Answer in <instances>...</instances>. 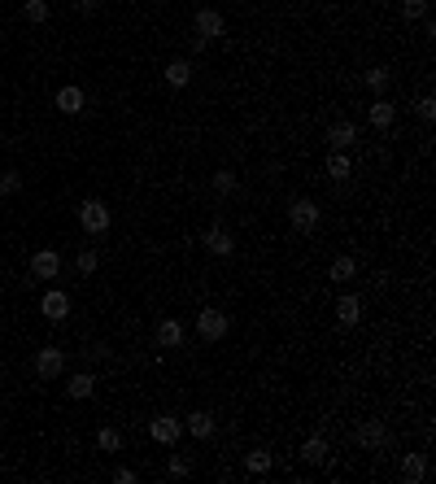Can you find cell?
I'll return each instance as SVG.
<instances>
[{"instance_id": "8", "label": "cell", "mask_w": 436, "mask_h": 484, "mask_svg": "<svg viewBox=\"0 0 436 484\" xmlns=\"http://www.w3.org/2000/svg\"><path fill=\"white\" fill-rule=\"evenodd\" d=\"M57 271H61V257L53 249H40L35 257H31V275L35 280H57Z\"/></svg>"}, {"instance_id": "25", "label": "cell", "mask_w": 436, "mask_h": 484, "mask_svg": "<svg viewBox=\"0 0 436 484\" xmlns=\"http://www.w3.org/2000/svg\"><path fill=\"white\" fill-rule=\"evenodd\" d=\"M428 13V0H401V18L406 22H419Z\"/></svg>"}, {"instance_id": "11", "label": "cell", "mask_w": 436, "mask_h": 484, "mask_svg": "<svg viewBox=\"0 0 436 484\" xmlns=\"http://www.w3.org/2000/svg\"><path fill=\"white\" fill-rule=\"evenodd\" d=\"M336 318H341V328H353V323L362 318V301L353 293H345L341 301H336Z\"/></svg>"}, {"instance_id": "7", "label": "cell", "mask_w": 436, "mask_h": 484, "mask_svg": "<svg viewBox=\"0 0 436 484\" xmlns=\"http://www.w3.org/2000/svg\"><path fill=\"white\" fill-rule=\"evenodd\" d=\"M201 245L214 253V257H232V253H236V240H232L227 227H209V232L201 236Z\"/></svg>"}, {"instance_id": "30", "label": "cell", "mask_w": 436, "mask_h": 484, "mask_svg": "<svg viewBox=\"0 0 436 484\" xmlns=\"http://www.w3.org/2000/svg\"><path fill=\"white\" fill-rule=\"evenodd\" d=\"M414 109H419V118H423V122H432V118H436V101H432V96H423V101H419Z\"/></svg>"}, {"instance_id": "19", "label": "cell", "mask_w": 436, "mask_h": 484, "mask_svg": "<svg viewBox=\"0 0 436 484\" xmlns=\"http://www.w3.org/2000/svg\"><path fill=\"white\" fill-rule=\"evenodd\" d=\"M393 118H397V109H393L389 101H376V105H371V127H376V131L393 127Z\"/></svg>"}, {"instance_id": "28", "label": "cell", "mask_w": 436, "mask_h": 484, "mask_svg": "<svg viewBox=\"0 0 436 484\" xmlns=\"http://www.w3.org/2000/svg\"><path fill=\"white\" fill-rule=\"evenodd\" d=\"M18 188H22V175L18 170H5V175H0V192H5V197H13Z\"/></svg>"}, {"instance_id": "21", "label": "cell", "mask_w": 436, "mask_h": 484, "mask_svg": "<svg viewBox=\"0 0 436 484\" xmlns=\"http://www.w3.org/2000/svg\"><path fill=\"white\" fill-rule=\"evenodd\" d=\"M96 449H105V454L122 449V432L118 428H101V432H96Z\"/></svg>"}, {"instance_id": "33", "label": "cell", "mask_w": 436, "mask_h": 484, "mask_svg": "<svg viewBox=\"0 0 436 484\" xmlns=\"http://www.w3.org/2000/svg\"><path fill=\"white\" fill-rule=\"evenodd\" d=\"M170 476H188V462L184 458H170Z\"/></svg>"}, {"instance_id": "24", "label": "cell", "mask_w": 436, "mask_h": 484, "mask_svg": "<svg viewBox=\"0 0 436 484\" xmlns=\"http://www.w3.org/2000/svg\"><path fill=\"white\" fill-rule=\"evenodd\" d=\"M245 467L253 476H262V471H271V454H266V449H253V454L245 458Z\"/></svg>"}, {"instance_id": "34", "label": "cell", "mask_w": 436, "mask_h": 484, "mask_svg": "<svg viewBox=\"0 0 436 484\" xmlns=\"http://www.w3.org/2000/svg\"><path fill=\"white\" fill-rule=\"evenodd\" d=\"M79 9H83V13H92V9H101V0H79Z\"/></svg>"}, {"instance_id": "20", "label": "cell", "mask_w": 436, "mask_h": 484, "mask_svg": "<svg viewBox=\"0 0 436 484\" xmlns=\"http://www.w3.org/2000/svg\"><path fill=\"white\" fill-rule=\"evenodd\" d=\"M188 79H192V66H188V61H170V66H166V83H170V88H188Z\"/></svg>"}, {"instance_id": "27", "label": "cell", "mask_w": 436, "mask_h": 484, "mask_svg": "<svg viewBox=\"0 0 436 484\" xmlns=\"http://www.w3.org/2000/svg\"><path fill=\"white\" fill-rule=\"evenodd\" d=\"M214 192H218V197L236 192V175H232V170H218V175H214Z\"/></svg>"}, {"instance_id": "16", "label": "cell", "mask_w": 436, "mask_h": 484, "mask_svg": "<svg viewBox=\"0 0 436 484\" xmlns=\"http://www.w3.org/2000/svg\"><path fill=\"white\" fill-rule=\"evenodd\" d=\"M197 441H205V437H214V414H205V410H197V414H188V424H184Z\"/></svg>"}, {"instance_id": "26", "label": "cell", "mask_w": 436, "mask_h": 484, "mask_svg": "<svg viewBox=\"0 0 436 484\" xmlns=\"http://www.w3.org/2000/svg\"><path fill=\"white\" fill-rule=\"evenodd\" d=\"M353 271H358V266H353V257H336V262H332V280H353Z\"/></svg>"}, {"instance_id": "14", "label": "cell", "mask_w": 436, "mask_h": 484, "mask_svg": "<svg viewBox=\"0 0 436 484\" xmlns=\"http://www.w3.org/2000/svg\"><path fill=\"white\" fill-rule=\"evenodd\" d=\"M423 476H428V458L423 454H406V458H401V480H406V484H419Z\"/></svg>"}, {"instance_id": "32", "label": "cell", "mask_w": 436, "mask_h": 484, "mask_svg": "<svg viewBox=\"0 0 436 484\" xmlns=\"http://www.w3.org/2000/svg\"><path fill=\"white\" fill-rule=\"evenodd\" d=\"M114 480H118V484H136V471H131V467H118Z\"/></svg>"}, {"instance_id": "5", "label": "cell", "mask_w": 436, "mask_h": 484, "mask_svg": "<svg viewBox=\"0 0 436 484\" xmlns=\"http://www.w3.org/2000/svg\"><path fill=\"white\" fill-rule=\"evenodd\" d=\"M288 223H293L297 232H314L318 227V205L314 201H293L288 205Z\"/></svg>"}, {"instance_id": "4", "label": "cell", "mask_w": 436, "mask_h": 484, "mask_svg": "<svg viewBox=\"0 0 436 484\" xmlns=\"http://www.w3.org/2000/svg\"><path fill=\"white\" fill-rule=\"evenodd\" d=\"M192 26H197V35H201V40L227 35V22H223V13H218V9H201L197 18H192Z\"/></svg>"}, {"instance_id": "31", "label": "cell", "mask_w": 436, "mask_h": 484, "mask_svg": "<svg viewBox=\"0 0 436 484\" xmlns=\"http://www.w3.org/2000/svg\"><path fill=\"white\" fill-rule=\"evenodd\" d=\"M79 271H83V275H92V271H96V253H92V249L79 253Z\"/></svg>"}, {"instance_id": "29", "label": "cell", "mask_w": 436, "mask_h": 484, "mask_svg": "<svg viewBox=\"0 0 436 484\" xmlns=\"http://www.w3.org/2000/svg\"><path fill=\"white\" fill-rule=\"evenodd\" d=\"M384 83H389V70H380V66L366 70V88H371V92H384Z\"/></svg>"}, {"instance_id": "15", "label": "cell", "mask_w": 436, "mask_h": 484, "mask_svg": "<svg viewBox=\"0 0 436 484\" xmlns=\"http://www.w3.org/2000/svg\"><path fill=\"white\" fill-rule=\"evenodd\" d=\"M66 393H70L74 401H83V397H92V393H96V380L88 376V371H79V376H70V380H66Z\"/></svg>"}, {"instance_id": "6", "label": "cell", "mask_w": 436, "mask_h": 484, "mask_svg": "<svg viewBox=\"0 0 436 484\" xmlns=\"http://www.w3.org/2000/svg\"><path fill=\"white\" fill-rule=\"evenodd\" d=\"M61 366H66V353H61V349L48 345V349L35 353V376H40V380H57V376H61Z\"/></svg>"}, {"instance_id": "22", "label": "cell", "mask_w": 436, "mask_h": 484, "mask_svg": "<svg viewBox=\"0 0 436 484\" xmlns=\"http://www.w3.org/2000/svg\"><path fill=\"white\" fill-rule=\"evenodd\" d=\"M22 18L26 22H48V0H26V5H22Z\"/></svg>"}, {"instance_id": "18", "label": "cell", "mask_w": 436, "mask_h": 484, "mask_svg": "<svg viewBox=\"0 0 436 484\" xmlns=\"http://www.w3.org/2000/svg\"><path fill=\"white\" fill-rule=\"evenodd\" d=\"M301 458H305V462H310V467H318V462H328V441H323V437H310V441H305V445H301Z\"/></svg>"}, {"instance_id": "1", "label": "cell", "mask_w": 436, "mask_h": 484, "mask_svg": "<svg viewBox=\"0 0 436 484\" xmlns=\"http://www.w3.org/2000/svg\"><path fill=\"white\" fill-rule=\"evenodd\" d=\"M79 223H83L88 236H105L109 232V205L105 201H83L79 205Z\"/></svg>"}, {"instance_id": "2", "label": "cell", "mask_w": 436, "mask_h": 484, "mask_svg": "<svg viewBox=\"0 0 436 484\" xmlns=\"http://www.w3.org/2000/svg\"><path fill=\"white\" fill-rule=\"evenodd\" d=\"M197 332H201V341H223V336H227V314L223 310H201Z\"/></svg>"}, {"instance_id": "3", "label": "cell", "mask_w": 436, "mask_h": 484, "mask_svg": "<svg viewBox=\"0 0 436 484\" xmlns=\"http://www.w3.org/2000/svg\"><path fill=\"white\" fill-rule=\"evenodd\" d=\"M179 432H184V424H179L175 414H157L153 424H149V437H153L157 445H175V441H179Z\"/></svg>"}, {"instance_id": "13", "label": "cell", "mask_w": 436, "mask_h": 484, "mask_svg": "<svg viewBox=\"0 0 436 484\" xmlns=\"http://www.w3.org/2000/svg\"><path fill=\"white\" fill-rule=\"evenodd\" d=\"M328 140H332V149L336 153H345L353 140H358V127L353 122H332V131H328Z\"/></svg>"}, {"instance_id": "9", "label": "cell", "mask_w": 436, "mask_h": 484, "mask_svg": "<svg viewBox=\"0 0 436 484\" xmlns=\"http://www.w3.org/2000/svg\"><path fill=\"white\" fill-rule=\"evenodd\" d=\"M384 441H389V428H384L380 419H366V424L358 428V445L362 449H380Z\"/></svg>"}, {"instance_id": "17", "label": "cell", "mask_w": 436, "mask_h": 484, "mask_svg": "<svg viewBox=\"0 0 436 484\" xmlns=\"http://www.w3.org/2000/svg\"><path fill=\"white\" fill-rule=\"evenodd\" d=\"M57 109L61 114H79V109H83V88H61L57 92Z\"/></svg>"}, {"instance_id": "10", "label": "cell", "mask_w": 436, "mask_h": 484, "mask_svg": "<svg viewBox=\"0 0 436 484\" xmlns=\"http://www.w3.org/2000/svg\"><path fill=\"white\" fill-rule=\"evenodd\" d=\"M40 310H44V318H53V323H61L70 314V297L66 293H44V301H40Z\"/></svg>"}, {"instance_id": "23", "label": "cell", "mask_w": 436, "mask_h": 484, "mask_svg": "<svg viewBox=\"0 0 436 484\" xmlns=\"http://www.w3.org/2000/svg\"><path fill=\"white\" fill-rule=\"evenodd\" d=\"M328 175H332V179H349V157L345 153H332L328 157Z\"/></svg>"}, {"instance_id": "12", "label": "cell", "mask_w": 436, "mask_h": 484, "mask_svg": "<svg viewBox=\"0 0 436 484\" xmlns=\"http://www.w3.org/2000/svg\"><path fill=\"white\" fill-rule=\"evenodd\" d=\"M157 345H161V349H179V345H184V328H179L175 318H161V323H157Z\"/></svg>"}]
</instances>
